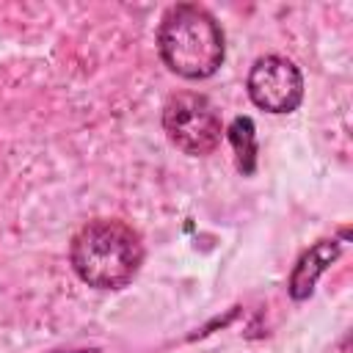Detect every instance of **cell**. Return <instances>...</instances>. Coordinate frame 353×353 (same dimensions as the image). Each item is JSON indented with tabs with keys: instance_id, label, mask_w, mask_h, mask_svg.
I'll return each mask as SVG.
<instances>
[{
	"instance_id": "obj_1",
	"label": "cell",
	"mask_w": 353,
	"mask_h": 353,
	"mask_svg": "<svg viewBox=\"0 0 353 353\" xmlns=\"http://www.w3.org/2000/svg\"><path fill=\"white\" fill-rule=\"evenodd\" d=\"M69 256L72 268L88 287L119 290L138 273L143 245L138 232L124 221L99 218L85 223L72 237Z\"/></svg>"
},
{
	"instance_id": "obj_2",
	"label": "cell",
	"mask_w": 353,
	"mask_h": 353,
	"mask_svg": "<svg viewBox=\"0 0 353 353\" xmlns=\"http://www.w3.org/2000/svg\"><path fill=\"white\" fill-rule=\"evenodd\" d=\"M157 47L165 66L188 80L215 74L223 61V33L215 17L190 3L165 11L157 30Z\"/></svg>"
},
{
	"instance_id": "obj_3",
	"label": "cell",
	"mask_w": 353,
	"mask_h": 353,
	"mask_svg": "<svg viewBox=\"0 0 353 353\" xmlns=\"http://www.w3.org/2000/svg\"><path fill=\"white\" fill-rule=\"evenodd\" d=\"M163 130L185 154H210L221 143V116L215 105L193 91L174 94L163 108Z\"/></svg>"
},
{
	"instance_id": "obj_4",
	"label": "cell",
	"mask_w": 353,
	"mask_h": 353,
	"mask_svg": "<svg viewBox=\"0 0 353 353\" xmlns=\"http://www.w3.org/2000/svg\"><path fill=\"white\" fill-rule=\"evenodd\" d=\"M248 97L268 113H290L303 99V77L290 58L265 55L248 72Z\"/></svg>"
},
{
	"instance_id": "obj_5",
	"label": "cell",
	"mask_w": 353,
	"mask_h": 353,
	"mask_svg": "<svg viewBox=\"0 0 353 353\" xmlns=\"http://www.w3.org/2000/svg\"><path fill=\"white\" fill-rule=\"evenodd\" d=\"M336 254H339V243L336 240H323L309 254H303V259L298 262V268L292 273V281H290L292 298H306L312 292L317 276L336 259Z\"/></svg>"
},
{
	"instance_id": "obj_6",
	"label": "cell",
	"mask_w": 353,
	"mask_h": 353,
	"mask_svg": "<svg viewBox=\"0 0 353 353\" xmlns=\"http://www.w3.org/2000/svg\"><path fill=\"white\" fill-rule=\"evenodd\" d=\"M229 141L234 146V154H237V165L240 171L251 174L254 171V160H256V135H254V121L240 116L232 121V130H229Z\"/></svg>"
}]
</instances>
